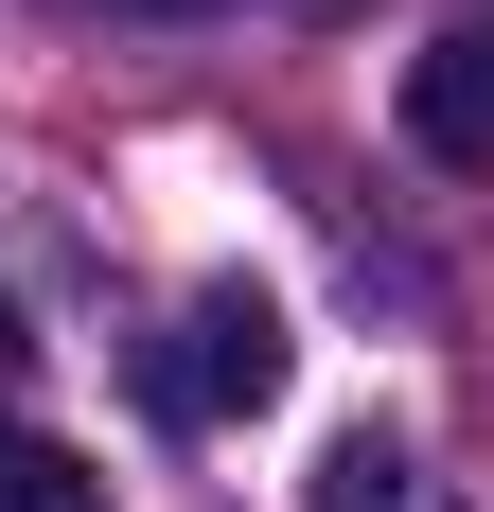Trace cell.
Listing matches in <instances>:
<instances>
[{"label": "cell", "instance_id": "cell-5", "mask_svg": "<svg viewBox=\"0 0 494 512\" xmlns=\"http://www.w3.org/2000/svg\"><path fill=\"white\" fill-rule=\"evenodd\" d=\"M18 371H36V336H18V301H0V389H18Z\"/></svg>", "mask_w": 494, "mask_h": 512}, {"label": "cell", "instance_id": "cell-4", "mask_svg": "<svg viewBox=\"0 0 494 512\" xmlns=\"http://www.w3.org/2000/svg\"><path fill=\"white\" fill-rule=\"evenodd\" d=\"M0 512H89V477H71V460H36V442H18V460H0Z\"/></svg>", "mask_w": 494, "mask_h": 512}, {"label": "cell", "instance_id": "cell-6", "mask_svg": "<svg viewBox=\"0 0 494 512\" xmlns=\"http://www.w3.org/2000/svg\"><path fill=\"white\" fill-rule=\"evenodd\" d=\"M106 18H212V0H106Z\"/></svg>", "mask_w": 494, "mask_h": 512}, {"label": "cell", "instance_id": "cell-3", "mask_svg": "<svg viewBox=\"0 0 494 512\" xmlns=\"http://www.w3.org/2000/svg\"><path fill=\"white\" fill-rule=\"evenodd\" d=\"M318 512H442V477L371 424V442H336V460H318Z\"/></svg>", "mask_w": 494, "mask_h": 512}, {"label": "cell", "instance_id": "cell-1", "mask_svg": "<svg viewBox=\"0 0 494 512\" xmlns=\"http://www.w3.org/2000/svg\"><path fill=\"white\" fill-rule=\"evenodd\" d=\"M283 371H300L283 301H265V283H195V301H177V336L142 354V389H159L177 424H247V407H283Z\"/></svg>", "mask_w": 494, "mask_h": 512}, {"label": "cell", "instance_id": "cell-2", "mask_svg": "<svg viewBox=\"0 0 494 512\" xmlns=\"http://www.w3.org/2000/svg\"><path fill=\"white\" fill-rule=\"evenodd\" d=\"M406 142H424V159H459V177L494 159V18H459V36H424V53H406Z\"/></svg>", "mask_w": 494, "mask_h": 512}]
</instances>
